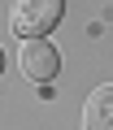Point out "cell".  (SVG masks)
Returning <instances> with one entry per match:
<instances>
[{
	"instance_id": "277c9868",
	"label": "cell",
	"mask_w": 113,
	"mask_h": 130,
	"mask_svg": "<svg viewBox=\"0 0 113 130\" xmlns=\"http://www.w3.org/2000/svg\"><path fill=\"white\" fill-rule=\"evenodd\" d=\"M0 70H5V52H0Z\"/></svg>"
},
{
	"instance_id": "6da1fadb",
	"label": "cell",
	"mask_w": 113,
	"mask_h": 130,
	"mask_svg": "<svg viewBox=\"0 0 113 130\" xmlns=\"http://www.w3.org/2000/svg\"><path fill=\"white\" fill-rule=\"evenodd\" d=\"M65 13V0H13L9 26L18 39H44Z\"/></svg>"
},
{
	"instance_id": "3957f363",
	"label": "cell",
	"mask_w": 113,
	"mask_h": 130,
	"mask_svg": "<svg viewBox=\"0 0 113 130\" xmlns=\"http://www.w3.org/2000/svg\"><path fill=\"white\" fill-rule=\"evenodd\" d=\"M83 121H87V130H113V83L109 87H96L87 95Z\"/></svg>"
},
{
	"instance_id": "7a4b0ae2",
	"label": "cell",
	"mask_w": 113,
	"mask_h": 130,
	"mask_svg": "<svg viewBox=\"0 0 113 130\" xmlns=\"http://www.w3.org/2000/svg\"><path fill=\"white\" fill-rule=\"evenodd\" d=\"M18 61H22V74L31 83H48V78H56V70H61V52H56V43H48V39H22Z\"/></svg>"
}]
</instances>
